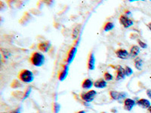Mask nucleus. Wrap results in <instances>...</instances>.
I'll return each mask as SVG.
<instances>
[{
  "instance_id": "27",
  "label": "nucleus",
  "mask_w": 151,
  "mask_h": 113,
  "mask_svg": "<svg viewBox=\"0 0 151 113\" xmlns=\"http://www.w3.org/2000/svg\"><path fill=\"white\" fill-rule=\"evenodd\" d=\"M147 27L149 28V29H150V30L151 31V22L148 23V24H147Z\"/></svg>"
},
{
  "instance_id": "25",
  "label": "nucleus",
  "mask_w": 151,
  "mask_h": 113,
  "mask_svg": "<svg viewBox=\"0 0 151 113\" xmlns=\"http://www.w3.org/2000/svg\"><path fill=\"white\" fill-rule=\"evenodd\" d=\"M147 95L148 96V97L151 99V89L147 90Z\"/></svg>"
},
{
  "instance_id": "18",
  "label": "nucleus",
  "mask_w": 151,
  "mask_h": 113,
  "mask_svg": "<svg viewBox=\"0 0 151 113\" xmlns=\"http://www.w3.org/2000/svg\"><path fill=\"white\" fill-rule=\"evenodd\" d=\"M114 26H115V25H114V24H113V22H111V21L106 22L104 24V31H105V32H109V31L112 30V29L114 28Z\"/></svg>"
},
{
  "instance_id": "30",
  "label": "nucleus",
  "mask_w": 151,
  "mask_h": 113,
  "mask_svg": "<svg viewBox=\"0 0 151 113\" xmlns=\"http://www.w3.org/2000/svg\"><path fill=\"white\" fill-rule=\"evenodd\" d=\"M101 113H106V112H101Z\"/></svg>"
},
{
  "instance_id": "21",
  "label": "nucleus",
  "mask_w": 151,
  "mask_h": 113,
  "mask_svg": "<svg viewBox=\"0 0 151 113\" xmlns=\"http://www.w3.org/2000/svg\"><path fill=\"white\" fill-rule=\"evenodd\" d=\"M125 75L126 76H130L132 73H133V70L131 67H129V66H126L125 67Z\"/></svg>"
},
{
  "instance_id": "14",
  "label": "nucleus",
  "mask_w": 151,
  "mask_h": 113,
  "mask_svg": "<svg viewBox=\"0 0 151 113\" xmlns=\"http://www.w3.org/2000/svg\"><path fill=\"white\" fill-rule=\"evenodd\" d=\"M107 86V82L105 79H99L94 82V87L96 88H105Z\"/></svg>"
},
{
  "instance_id": "29",
  "label": "nucleus",
  "mask_w": 151,
  "mask_h": 113,
  "mask_svg": "<svg viewBox=\"0 0 151 113\" xmlns=\"http://www.w3.org/2000/svg\"><path fill=\"white\" fill-rule=\"evenodd\" d=\"M148 111H149V112H150V113H151V106H150V108L148 109Z\"/></svg>"
},
{
  "instance_id": "6",
  "label": "nucleus",
  "mask_w": 151,
  "mask_h": 113,
  "mask_svg": "<svg viewBox=\"0 0 151 113\" xmlns=\"http://www.w3.org/2000/svg\"><path fill=\"white\" fill-rule=\"evenodd\" d=\"M113 68L116 69V81H120L125 79V78L126 77V75H125V68H123L121 66H116V67H113Z\"/></svg>"
},
{
  "instance_id": "11",
  "label": "nucleus",
  "mask_w": 151,
  "mask_h": 113,
  "mask_svg": "<svg viewBox=\"0 0 151 113\" xmlns=\"http://www.w3.org/2000/svg\"><path fill=\"white\" fill-rule=\"evenodd\" d=\"M88 69L89 70H94L95 69V56H94V52L91 51L89 54L88 58V63H87Z\"/></svg>"
},
{
  "instance_id": "19",
  "label": "nucleus",
  "mask_w": 151,
  "mask_h": 113,
  "mask_svg": "<svg viewBox=\"0 0 151 113\" xmlns=\"http://www.w3.org/2000/svg\"><path fill=\"white\" fill-rule=\"evenodd\" d=\"M104 79H105L106 82H110L113 79V76L112 74L109 73L108 72H105L104 73Z\"/></svg>"
},
{
  "instance_id": "2",
  "label": "nucleus",
  "mask_w": 151,
  "mask_h": 113,
  "mask_svg": "<svg viewBox=\"0 0 151 113\" xmlns=\"http://www.w3.org/2000/svg\"><path fill=\"white\" fill-rule=\"evenodd\" d=\"M17 78L20 81L24 83H31L34 79L33 73L29 69H22L18 73Z\"/></svg>"
},
{
  "instance_id": "4",
  "label": "nucleus",
  "mask_w": 151,
  "mask_h": 113,
  "mask_svg": "<svg viewBox=\"0 0 151 113\" xmlns=\"http://www.w3.org/2000/svg\"><path fill=\"white\" fill-rule=\"evenodd\" d=\"M119 21L121 25H122V26L125 28H129L130 26H132L134 24L133 21L132 19L129 18L127 15L125 14H121L119 16Z\"/></svg>"
},
{
  "instance_id": "12",
  "label": "nucleus",
  "mask_w": 151,
  "mask_h": 113,
  "mask_svg": "<svg viewBox=\"0 0 151 113\" xmlns=\"http://www.w3.org/2000/svg\"><path fill=\"white\" fill-rule=\"evenodd\" d=\"M69 72V65L66 64V65H63L62 69L59 72L58 74V79L60 81H64L66 78L67 77Z\"/></svg>"
},
{
  "instance_id": "28",
  "label": "nucleus",
  "mask_w": 151,
  "mask_h": 113,
  "mask_svg": "<svg viewBox=\"0 0 151 113\" xmlns=\"http://www.w3.org/2000/svg\"><path fill=\"white\" fill-rule=\"evenodd\" d=\"M76 113H86V112H85L84 110H81V111H79V112H76Z\"/></svg>"
},
{
  "instance_id": "5",
  "label": "nucleus",
  "mask_w": 151,
  "mask_h": 113,
  "mask_svg": "<svg viewBox=\"0 0 151 113\" xmlns=\"http://www.w3.org/2000/svg\"><path fill=\"white\" fill-rule=\"evenodd\" d=\"M110 96L112 99L114 100H122L123 99H126L127 94L125 92H118L115 91H110Z\"/></svg>"
},
{
  "instance_id": "22",
  "label": "nucleus",
  "mask_w": 151,
  "mask_h": 113,
  "mask_svg": "<svg viewBox=\"0 0 151 113\" xmlns=\"http://www.w3.org/2000/svg\"><path fill=\"white\" fill-rule=\"evenodd\" d=\"M137 43H138V46L141 48H147V45L146 43L144 42L143 41H141V39L137 40Z\"/></svg>"
},
{
  "instance_id": "20",
  "label": "nucleus",
  "mask_w": 151,
  "mask_h": 113,
  "mask_svg": "<svg viewBox=\"0 0 151 113\" xmlns=\"http://www.w3.org/2000/svg\"><path fill=\"white\" fill-rule=\"evenodd\" d=\"M79 26H76V27L73 29V34H72L73 38V39H76V38L78 36V35H79Z\"/></svg>"
},
{
  "instance_id": "3",
  "label": "nucleus",
  "mask_w": 151,
  "mask_h": 113,
  "mask_svg": "<svg viewBox=\"0 0 151 113\" xmlns=\"http://www.w3.org/2000/svg\"><path fill=\"white\" fill-rule=\"evenodd\" d=\"M97 95V91L94 90H89L87 92H83L80 94L81 99L86 103H91Z\"/></svg>"
},
{
  "instance_id": "16",
  "label": "nucleus",
  "mask_w": 151,
  "mask_h": 113,
  "mask_svg": "<svg viewBox=\"0 0 151 113\" xmlns=\"http://www.w3.org/2000/svg\"><path fill=\"white\" fill-rule=\"evenodd\" d=\"M137 104L139 106H141V108L147 109L150 106V103L149 100L147 99H144V98L138 99L137 101Z\"/></svg>"
},
{
  "instance_id": "23",
  "label": "nucleus",
  "mask_w": 151,
  "mask_h": 113,
  "mask_svg": "<svg viewBox=\"0 0 151 113\" xmlns=\"http://www.w3.org/2000/svg\"><path fill=\"white\" fill-rule=\"evenodd\" d=\"M60 109V106L59 103H54V112L55 113H58Z\"/></svg>"
},
{
  "instance_id": "13",
  "label": "nucleus",
  "mask_w": 151,
  "mask_h": 113,
  "mask_svg": "<svg viewBox=\"0 0 151 113\" xmlns=\"http://www.w3.org/2000/svg\"><path fill=\"white\" fill-rule=\"evenodd\" d=\"M140 51L141 50H140V47L138 45H132V46H131L130 50H129V55H130L131 57L136 58L137 55L139 54Z\"/></svg>"
},
{
  "instance_id": "7",
  "label": "nucleus",
  "mask_w": 151,
  "mask_h": 113,
  "mask_svg": "<svg viewBox=\"0 0 151 113\" xmlns=\"http://www.w3.org/2000/svg\"><path fill=\"white\" fill-rule=\"evenodd\" d=\"M116 55L118 58L122 59V60H127L130 57L129 52L127 50L124 49V48H119L115 51Z\"/></svg>"
},
{
  "instance_id": "8",
  "label": "nucleus",
  "mask_w": 151,
  "mask_h": 113,
  "mask_svg": "<svg viewBox=\"0 0 151 113\" xmlns=\"http://www.w3.org/2000/svg\"><path fill=\"white\" fill-rule=\"evenodd\" d=\"M76 52H77V48L76 46L72 47V48L70 49L67 56V64L70 65V64L73 61L74 58H75L76 56Z\"/></svg>"
},
{
  "instance_id": "24",
  "label": "nucleus",
  "mask_w": 151,
  "mask_h": 113,
  "mask_svg": "<svg viewBox=\"0 0 151 113\" xmlns=\"http://www.w3.org/2000/svg\"><path fill=\"white\" fill-rule=\"evenodd\" d=\"M30 92H31V87H29L27 88V91H26V92H25V94H24V98H23V99H27V98L28 97H29V94H30Z\"/></svg>"
},
{
  "instance_id": "9",
  "label": "nucleus",
  "mask_w": 151,
  "mask_h": 113,
  "mask_svg": "<svg viewBox=\"0 0 151 113\" xmlns=\"http://www.w3.org/2000/svg\"><path fill=\"white\" fill-rule=\"evenodd\" d=\"M136 104H137V103L134 101V99H130V98H126L124 100L123 108L126 111H132V109L134 108Z\"/></svg>"
},
{
  "instance_id": "17",
  "label": "nucleus",
  "mask_w": 151,
  "mask_h": 113,
  "mask_svg": "<svg viewBox=\"0 0 151 113\" xmlns=\"http://www.w3.org/2000/svg\"><path fill=\"white\" fill-rule=\"evenodd\" d=\"M134 66L138 70H141L142 69L143 67V60L141 57L139 56H137L136 58H134Z\"/></svg>"
},
{
  "instance_id": "10",
  "label": "nucleus",
  "mask_w": 151,
  "mask_h": 113,
  "mask_svg": "<svg viewBox=\"0 0 151 113\" xmlns=\"http://www.w3.org/2000/svg\"><path fill=\"white\" fill-rule=\"evenodd\" d=\"M51 46H52V45H51L50 41H44L40 42L38 45V49L40 50V51L43 52V53H47L51 48Z\"/></svg>"
},
{
  "instance_id": "26",
  "label": "nucleus",
  "mask_w": 151,
  "mask_h": 113,
  "mask_svg": "<svg viewBox=\"0 0 151 113\" xmlns=\"http://www.w3.org/2000/svg\"><path fill=\"white\" fill-rule=\"evenodd\" d=\"M11 113H21V111H20L19 109H15L14 111H12Z\"/></svg>"
},
{
  "instance_id": "1",
  "label": "nucleus",
  "mask_w": 151,
  "mask_h": 113,
  "mask_svg": "<svg viewBox=\"0 0 151 113\" xmlns=\"http://www.w3.org/2000/svg\"><path fill=\"white\" fill-rule=\"evenodd\" d=\"M45 56L39 51H34L32 53L29 58V62L33 64V66L36 67H40L45 64Z\"/></svg>"
},
{
  "instance_id": "31",
  "label": "nucleus",
  "mask_w": 151,
  "mask_h": 113,
  "mask_svg": "<svg viewBox=\"0 0 151 113\" xmlns=\"http://www.w3.org/2000/svg\"><path fill=\"white\" fill-rule=\"evenodd\" d=\"M1 113H8V112H1Z\"/></svg>"
},
{
  "instance_id": "15",
  "label": "nucleus",
  "mask_w": 151,
  "mask_h": 113,
  "mask_svg": "<svg viewBox=\"0 0 151 113\" xmlns=\"http://www.w3.org/2000/svg\"><path fill=\"white\" fill-rule=\"evenodd\" d=\"M94 86V82L91 79H86L82 82V87L85 90H89Z\"/></svg>"
}]
</instances>
